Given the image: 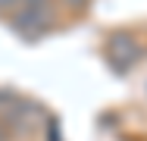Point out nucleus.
Here are the masks:
<instances>
[{"instance_id":"1","label":"nucleus","mask_w":147,"mask_h":141,"mask_svg":"<svg viewBox=\"0 0 147 141\" xmlns=\"http://www.w3.org/2000/svg\"><path fill=\"white\" fill-rule=\"evenodd\" d=\"M53 19H57V13H53L50 0H28V3L16 13L13 28H16L22 38H41V35H47V31L53 28Z\"/></svg>"},{"instance_id":"2","label":"nucleus","mask_w":147,"mask_h":141,"mask_svg":"<svg viewBox=\"0 0 147 141\" xmlns=\"http://www.w3.org/2000/svg\"><path fill=\"white\" fill-rule=\"evenodd\" d=\"M113 54L119 50V56H113L116 63H122V66H131L135 63V56H138V47H135V41L128 38V35H113Z\"/></svg>"},{"instance_id":"3","label":"nucleus","mask_w":147,"mask_h":141,"mask_svg":"<svg viewBox=\"0 0 147 141\" xmlns=\"http://www.w3.org/2000/svg\"><path fill=\"white\" fill-rule=\"evenodd\" d=\"M25 3H28V0H0V13H13V9L19 13Z\"/></svg>"},{"instance_id":"4","label":"nucleus","mask_w":147,"mask_h":141,"mask_svg":"<svg viewBox=\"0 0 147 141\" xmlns=\"http://www.w3.org/2000/svg\"><path fill=\"white\" fill-rule=\"evenodd\" d=\"M63 3H66V6H75V9H78V6H85L88 0H63Z\"/></svg>"},{"instance_id":"5","label":"nucleus","mask_w":147,"mask_h":141,"mask_svg":"<svg viewBox=\"0 0 147 141\" xmlns=\"http://www.w3.org/2000/svg\"><path fill=\"white\" fill-rule=\"evenodd\" d=\"M0 141H6V129H3V122H0Z\"/></svg>"}]
</instances>
